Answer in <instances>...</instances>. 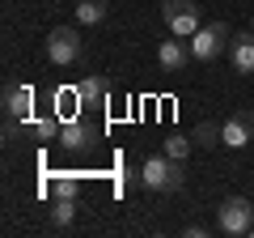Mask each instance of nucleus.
Instances as JSON below:
<instances>
[{"instance_id":"9d476101","label":"nucleus","mask_w":254,"mask_h":238,"mask_svg":"<svg viewBox=\"0 0 254 238\" xmlns=\"http://www.w3.org/2000/svg\"><path fill=\"white\" fill-rule=\"evenodd\" d=\"M229 64H233V73H254V26L229 38Z\"/></svg>"},{"instance_id":"dca6fc26","label":"nucleus","mask_w":254,"mask_h":238,"mask_svg":"<svg viewBox=\"0 0 254 238\" xmlns=\"http://www.w3.org/2000/svg\"><path fill=\"white\" fill-rule=\"evenodd\" d=\"M51 196H68V200H76L81 196V183H76V174H60V179H51Z\"/></svg>"},{"instance_id":"4468645a","label":"nucleus","mask_w":254,"mask_h":238,"mask_svg":"<svg viewBox=\"0 0 254 238\" xmlns=\"http://www.w3.org/2000/svg\"><path fill=\"white\" fill-rule=\"evenodd\" d=\"M76 217V200H68V196H51V226H72Z\"/></svg>"},{"instance_id":"423d86ee","label":"nucleus","mask_w":254,"mask_h":238,"mask_svg":"<svg viewBox=\"0 0 254 238\" xmlns=\"http://www.w3.org/2000/svg\"><path fill=\"white\" fill-rule=\"evenodd\" d=\"M98 140V128H93L85 115H76V119H64V128H60V140L55 145L64 149V153H85V149Z\"/></svg>"},{"instance_id":"9b49d317","label":"nucleus","mask_w":254,"mask_h":238,"mask_svg":"<svg viewBox=\"0 0 254 238\" xmlns=\"http://www.w3.org/2000/svg\"><path fill=\"white\" fill-rule=\"evenodd\" d=\"M106 94H110V81L102 73H89V77H81L76 81V98H81V107L89 111V107H102L106 102Z\"/></svg>"},{"instance_id":"2eb2a0df","label":"nucleus","mask_w":254,"mask_h":238,"mask_svg":"<svg viewBox=\"0 0 254 238\" xmlns=\"http://www.w3.org/2000/svg\"><path fill=\"white\" fill-rule=\"evenodd\" d=\"M190 145H195V136H182V132H170V136L161 140V153H165V157H178V162H187Z\"/></svg>"},{"instance_id":"7ed1b4c3","label":"nucleus","mask_w":254,"mask_h":238,"mask_svg":"<svg viewBox=\"0 0 254 238\" xmlns=\"http://www.w3.org/2000/svg\"><path fill=\"white\" fill-rule=\"evenodd\" d=\"M81 55H85V38H81L76 26H55L51 34H47V60H51V64L68 68V64H76Z\"/></svg>"},{"instance_id":"f8f14e48","label":"nucleus","mask_w":254,"mask_h":238,"mask_svg":"<svg viewBox=\"0 0 254 238\" xmlns=\"http://www.w3.org/2000/svg\"><path fill=\"white\" fill-rule=\"evenodd\" d=\"M60 128H64V119L55 115H30L26 119V136L30 140H60Z\"/></svg>"},{"instance_id":"f3484780","label":"nucleus","mask_w":254,"mask_h":238,"mask_svg":"<svg viewBox=\"0 0 254 238\" xmlns=\"http://www.w3.org/2000/svg\"><path fill=\"white\" fill-rule=\"evenodd\" d=\"M195 145H199V149H212V145H220V123L203 119L199 128H195Z\"/></svg>"},{"instance_id":"ddd939ff","label":"nucleus","mask_w":254,"mask_h":238,"mask_svg":"<svg viewBox=\"0 0 254 238\" xmlns=\"http://www.w3.org/2000/svg\"><path fill=\"white\" fill-rule=\"evenodd\" d=\"M110 13V0H76V21L81 26H98V21H106Z\"/></svg>"},{"instance_id":"f257e3e1","label":"nucleus","mask_w":254,"mask_h":238,"mask_svg":"<svg viewBox=\"0 0 254 238\" xmlns=\"http://www.w3.org/2000/svg\"><path fill=\"white\" fill-rule=\"evenodd\" d=\"M182 183H187V166L178 157L157 153L140 166V187H148V192H178Z\"/></svg>"},{"instance_id":"a211bd4d","label":"nucleus","mask_w":254,"mask_h":238,"mask_svg":"<svg viewBox=\"0 0 254 238\" xmlns=\"http://www.w3.org/2000/svg\"><path fill=\"white\" fill-rule=\"evenodd\" d=\"M250 26H254V21H250Z\"/></svg>"},{"instance_id":"0eeeda50","label":"nucleus","mask_w":254,"mask_h":238,"mask_svg":"<svg viewBox=\"0 0 254 238\" xmlns=\"http://www.w3.org/2000/svg\"><path fill=\"white\" fill-rule=\"evenodd\" d=\"M250 140H254V111H233V115L220 123V145L246 149Z\"/></svg>"},{"instance_id":"20e7f679","label":"nucleus","mask_w":254,"mask_h":238,"mask_svg":"<svg viewBox=\"0 0 254 238\" xmlns=\"http://www.w3.org/2000/svg\"><path fill=\"white\" fill-rule=\"evenodd\" d=\"M216 230L229 238H242L254 230V204L246 200V196H229L225 204L216 209Z\"/></svg>"},{"instance_id":"39448f33","label":"nucleus","mask_w":254,"mask_h":238,"mask_svg":"<svg viewBox=\"0 0 254 238\" xmlns=\"http://www.w3.org/2000/svg\"><path fill=\"white\" fill-rule=\"evenodd\" d=\"M229 26L225 21H203L195 34H190V55L195 60H220V55L229 51Z\"/></svg>"},{"instance_id":"1a4fd4ad","label":"nucleus","mask_w":254,"mask_h":238,"mask_svg":"<svg viewBox=\"0 0 254 238\" xmlns=\"http://www.w3.org/2000/svg\"><path fill=\"white\" fill-rule=\"evenodd\" d=\"M190 60H195V55H190V43H182L178 34H174V38H161V47H157V64H161L165 73H182Z\"/></svg>"},{"instance_id":"f03ea898","label":"nucleus","mask_w":254,"mask_h":238,"mask_svg":"<svg viewBox=\"0 0 254 238\" xmlns=\"http://www.w3.org/2000/svg\"><path fill=\"white\" fill-rule=\"evenodd\" d=\"M161 21H165L170 34L190 38L195 30L203 26V9L195 4V0H161Z\"/></svg>"},{"instance_id":"6e6552de","label":"nucleus","mask_w":254,"mask_h":238,"mask_svg":"<svg viewBox=\"0 0 254 238\" xmlns=\"http://www.w3.org/2000/svg\"><path fill=\"white\" fill-rule=\"evenodd\" d=\"M4 119H21L26 123L34 115V85H21V81H4Z\"/></svg>"}]
</instances>
